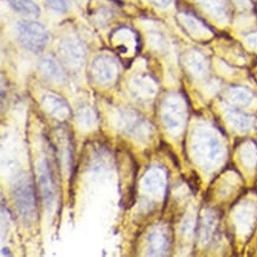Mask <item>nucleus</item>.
I'll return each mask as SVG.
<instances>
[{
	"label": "nucleus",
	"instance_id": "nucleus-7",
	"mask_svg": "<svg viewBox=\"0 0 257 257\" xmlns=\"http://www.w3.org/2000/svg\"><path fill=\"white\" fill-rule=\"evenodd\" d=\"M62 55L65 57V60L70 65H81L82 49L76 43H65L64 48L62 49Z\"/></svg>",
	"mask_w": 257,
	"mask_h": 257
},
{
	"label": "nucleus",
	"instance_id": "nucleus-1",
	"mask_svg": "<svg viewBox=\"0 0 257 257\" xmlns=\"http://www.w3.org/2000/svg\"><path fill=\"white\" fill-rule=\"evenodd\" d=\"M17 36L21 46L35 54L44 50L49 40V33L45 27L32 20L19 21L17 25Z\"/></svg>",
	"mask_w": 257,
	"mask_h": 257
},
{
	"label": "nucleus",
	"instance_id": "nucleus-4",
	"mask_svg": "<svg viewBox=\"0 0 257 257\" xmlns=\"http://www.w3.org/2000/svg\"><path fill=\"white\" fill-rule=\"evenodd\" d=\"M115 71V64L109 58H99L94 63V74L101 82L110 81L114 77Z\"/></svg>",
	"mask_w": 257,
	"mask_h": 257
},
{
	"label": "nucleus",
	"instance_id": "nucleus-3",
	"mask_svg": "<svg viewBox=\"0 0 257 257\" xmlns=\"http://www.w3.org/2000/svg\"><path fill=\"white\" fill-rule=\"evenodd\" d=\"M40 186L43 200L50 204L55 197V182L52 179L51 168L46 160L41 162L40 167Z\"/></svg>",
	"mask_w": 257,
	"mask_h": 257
},
{
	"label": "nucleus",
	"instance_id": "nucleus-5",
	"mask_svg": "<svg viewBox=\"0 0 257 257\" xmlns=\"http://www.w3.org/2000/svg\"><path fill=\"white\" fill-rule=\"evenodd\" d=\"M38 68H40V74L44 77L52 79V81H60V79L63 76L62 69H60L59 64H58L56 60H54L50 57L43 58L40 62Z\"/></svg>",
	"mask_w": 257,
	"mask_h": 257
},
{
	"label": "nucleus",
	"instance_id": "nucleus-9",
	"mask_svg": "<svg viewBox=\"0 0 257 257\" xmlns=\"http://www.w3.org/2000/svg\"><path fill=\"white\" fill-rule=\"evenodd\" d=\"M151 1L153 2L154 5H157V6L165 7V6H167L168 4H170L171 0H151Z\"/></svg>",
	"mask_w": 257,
	"mask_h": 257
},
{
	"label": "nucleus",
	"instance_id": "nucleus-2",
	"mask_svg": "<svg viewBox=\"0 0 257 257\" xmlns=\"http://www.w3.org/2000/svg\"><path fill=\"white\" fill-rule=\"evenodd\" d=\"M15 201L18 207L19 215L25 219H32L36 214V203L33 197V190L30 182H20L16 187Z\"/></svg>",
	"mask_w": 257,
	"mask_h": 257
},
{
	"label": "nucleus",
	"instance_id": "nucleus-8",
	"mask_svg": "<svg viewBox=\"0 0 257 257\" xmlns=\"http://www.w3.org/2000/svg\"><path fill=\"white\" fill-rule=\"evenodd\" d=\"M50 8L57 12H66L69 8V0H45Z\"/></svg>",
	"mask_w": 257,
	"mask_h": 257
},
{
	"label": "nucleus",
	"instance_id": "nucleus-6",
	"mask_svg": "<svg viewBox=\"0 0 257 257\" xmlns=\"http://www.w3.org/2000/svg\"><path fill=\"white\" fill-rule=\"evenodd\" d=\"M7 2L13 10L21 15L38 17L40 13V7L32 0H7Z\"/></svg>",
	"mask_w": 257,
	"mask_h": 257
}]
</instances>
